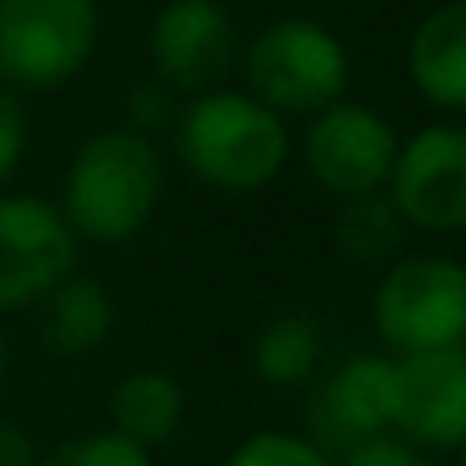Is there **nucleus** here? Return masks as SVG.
<instances>
[{
	"instance_id": "5701e85b",
	"label": "nucleus",
	"mask_w": 466,
	"mask_h": 466,
	"mask_svg": "<svg viewBox=\"0 0 466 466\" xmlns=\"http://www.w3.org/2000/svg\"><path fill=\"white\" fill-rule=\"evenodd\" d=\"M5 380H10V339L0 329V389H5Z\"/></svg>"
},
{
	"instance_id": "20e7f679",
	"label": "nucleus",
	"mask_w": 466,
	"mask_h": 466,
	"mask_svg": "<svg viewBox=\"0 0 466 466\" xmlns=\"http://www.w3.org/2000/svg\"><path fill=\"white\" fill-rule=\"evenodd\" d=\"M101 33L96 0H0V83L51 92L78 78Z\"/></svg>"
},
{
	"instance_id": "412c9836",
	"label": "nucleus",
	"mask_w": 466,
	"mask_h": 466,
	"mask_svg": "<svg viewBox=\"0 0 466 466\" xmlns=\"http://www.w3.org/2000/svg\"><path fill=\"white\" fill-rule=\"evenodd\" d=\"M169 96H174V92H169L165 83H160V87H137V92H133V124H137L133 133L147 137L151 128L169 124Z\"/></svg>"
},
{
	"instance_id": "f257e3e1",
	"label": "nucleus",
	"mask_w": 466,
	"mask_h": 466,
	"mask_svg": "<svg viewBox=\"0 0 466 466\" xmlns=\"http://www.w3.org/2000/svg\"><path fill=\"white\" fill-rule=\"evenodd\" d=\"M165 192V165L151 137L133 128H106L87 137L60 187V215L74 238L92 243H128L147 228Z\"/></svg>"
},
{
	"instance_id": "a211bd4d",
	"label": "nucleus",
	"mask_w": 466,
	"mask_h": 466,
	"mask_svg": "<svg viewBox=\"0 0 466 466\" xmlns=\"http://www.w3.org/2000/svg\"><path fill=\"white\" fill-rule=\"evenodd\" d=\"M224 466H334L307 434H284V430H261L243 439L228 452Z\"/></svg>"
},
{
	"instance_id": "f3484780",
	"label": "nucleus",
	"mask_w": 466,
	"mask_h": 466,
	"mask_svg": "<svg viewBox=\"0 0 466 466\" xmlns=\"http://www.w3.org/2000/svg\"><path fill=\"white\" fill-rule=\"evenodd\" d=\"M37 466H151V452L115 430H96L51 448L46 457H37Z\"/></svg>"
},
{
	"instance_id": "b1692460",
	"label": "nucleus",
	"mask_w": 466,
	"mask_h": 466,
	"mask_svg": "<svg viewBox=\"0 0 466 466\" xmlns=\"http://www.w3.org/2000/svg\"><path fill=\"white\" fill-rule=\"evenodd\" d=\"M461 466H466V443H461Z\"/></svg>"
},
{
	"instance_id": "6e6552de",
	"label": "nucleus",
	"mask_w": 466,
	"mask_h": 466,
	"mask_svg": "<svg viewBox=\"0 0 466 466\" xmlns=\"http://www.w3.org/2000/svg\"><path fill=\"white\" fill-rule=\"evenodd\" d=\"M384 192L407 219V228L461 233L466 228V128L430 124L407 142H398V160Z\"/></svg>"
},
{
	"instance_id": "423d86ee",
	"label": "nucleus",
	"mask_w": 466,
	"mask_h": 466,
	"mask_svg": "<svg viewBox=\"0 0 466 466\" xmlns=\"http://www.w3.org/2000/svg\"><path fill=\"white\" fill-rule=\"evenodd\" d=\"M78 238L60 206L42 197H0V316L46 302L74 275Z\"/></svg>"
},
{
	"instance_id": "4be33fe9",
	"label": "nucleus",
	"mask_w": 466,
	"mask_h": 466,
	"mask_svg": "<svg viewBox=\"0 0 466 466\" xmlns=\"http://www.w3.org/2000/svg\"><path fill=\"white\" fill-rule=\"evenodd\" d=\"M0 466H37L33 439L5 416H0Z\"/></svg>"
},
{
	"instance_id": "2eb2a0df",
	"label": "nucleus",
	"mask_w": 466,
	"mask_h": 466,
	"mask_svg": "<svg viewBox=\"0 0 466 466\" xmlns=\"http://www.w3.org/2000/svg\"><path fill=\"white\" fill-rule=\"evenodd\" d=\"M320 357H325V334L302 311L275 316L257 334V343H252V370L270 389H298V384H307L320 370Z\"/></svg>"
},
{
	"instance_id": "ddd939ff",
	"label": "nucleus",
	"mask_w": 466,
	"mask_h": 466,
	"mask_svg": "<svg viewBox=\"0 0 466 466\" xmlns=\"http://www.w3.org/2000/svg\"><path fill=\"white\" fill-rule=\"evenodd\" d=\"M115 329V302L92 275H69L42 311V343L46 352L78 361L92 357Z\"/></svg>"
},
{
	"instance_id": "4468645a",
	"label": "nucleus",
	"mask_w": 466,
	"mask_h": 466,
	"mask_svg": "<svg viewBox=\"0 0 466 466\" xmlns=\"http://www.w3.org/2000/svg\"><path fill=\"white\" fill-rule=\"evenodd\" d=\"M110 420L115 434L151 452L169 443L183 425V384L169 370H133L110 393Z\"/></svg>"
},
{
	"instance_id": "1a4fd4ad",
	"label": "nucleus",
	"mask_w": 466,
	"mask_h": 466,
	"mask_svg": "<svg viewBox=\"0 0 466 466\" xmlns=\"http://www.w3.org/2000/svg\"><path fill=\"white\" fill-rule=\"evenodd\" d=\"M393 430V357H348L307 402V439L334 461Z\"/></svg>"
},
{
	"instance_id": "7ed1b4c3",
	"label": "nucleus",
	"mask_w": 466,
	"mask_h": 466,
	"mask_svg": "<svg viewBox=\"0 0 466 466\" xmlns=\"http://www.w3.org/2000/svg\"><path fill=\"white\" fill-rule=\"evenodd\" d=\"M248 87L261 106L284 115H320L343 101L348 51L343 42L311 19H279L261 28L243 56Z\"/></svg>"
},
{
	"instance_id": "f03ea898",
	"label": "nucleus",
	"mask_w": 466,
	"mask_h": 466,
	"mask_svg": "<svg viewBox=\"0 0 466 466\" xmlns=\"http://www.w3.org/2000/svg\"><path fill=\"white\" fill-rule=\"evenodd\" d=\"M178 156L206 187L257 192L289 165V128L248 92H206L178 119Z\"/></svg>"
},
{
	"instance_id": "6ab92c4d",
	"label": "nucleus",
	"mask_w": 466,
	"mask_h": 466,
	"mask_svg": "<svg viewBox=\"0 0 466 466\" xmlns=\"http://www.w3.org/2000/svg\"><path fill=\"white\" fill-rule=\"evenodd\" d=\"M24 147H28V115H24L19 96L0 83V183L19 169Z\"/></svg>"
},
{
	"instance_id": "f8f14e48",
	"label": "nucleus",
	"mask_w": 466,
	"mask_h": 466,
	"mask_svg": "<svg viewBox=\"0 0 466 466\" xmlns=\"http://www.w3.org/2000/svg\"><path fill=\"white\" fill-rule=\"evenodd\" d=\"M407 69L430 106L466 110V0H448L416 28Z\"/></svg>"
},
{
	"instance_id": "0eeeda50",
	"label": "nucleus",
	"mask_w": 466,
	"mask_h": 466,
	"mask_svg": "<svg viewBox=\"0 0 466 466\" xmlns=\"http://www.w3.org/2000/svg\"><path fill=\"white\" fill-rule=\"evenodd\" d=\"M302 156H307L311 178L329 197L352 201V197H370L389 187V174L398 160V133L370 106L334 101L329 110L311 119Z\"/></svg>"
},
{
	"instance_id": "9d476101",
	"label": "nucleus",
	"mask_w": 466,
	"mask_h": 466,
	"mask_svg": "<svg viewBox=\"0 0 466 466\" xmlns=\"http://www.w3.org/2000/svg\"><path fill=\"white\" fill-rule=\"evenodd\" d=\"M393 430L420 452L466 443V348L393 357Z\"/></svg>"
},
{
	"instance_id": "dca6fc26",
	"label": "nucleus",
	"mask_w": 466,
	"mask_h": 466,
	"mask_svg": "<svg viewBox=\"0 0 466 466\" xmlns=\"http://www.w3.org/2000/svg\"><path fill=\"white\" fill-rule=\"evenodd\" d=\"M407 238V219L398 215V206L389 201V192H370V197H352L339 210L334 224V243L348 261L357 266H380L389 261Z\"/></svg>"
},
{
	"instance_id": "39448f33",
	"label": "nucleus",
	"mask_w": 466,
	"mask_h": 466,
	"mask_svg": "<svg viewBox=\"0 0 466 466\" xmlns=\"http://www.w3.org/2000/svg\"><path fill=\"white\" fill-rule=\"evenodd\" d=\"M370 316L393 357L466 348V266L448 257H402L384 270Z\"/></svg>"
},
{
	"instance_id": "9b49d317",
	"label": "nucleus",
	"mask_w": 466,
	"mask_h": 466,
	"mask_svg": "<svg viewBox=\"0 0 466 466\" xmlns=\"http://www.w3.org/2000/svg\"><path fill=\"white\" fill-rule=\"evenodd\" d=\"M238 56V33L219 0H169L151 24V60L169 92L206 96Z\"/></svg>"
},
{
	"instance_id": "aec40b11",
	"label": "nucleus",
	"mask_w": 466,
	"mask_h": 466,
	"mask_svg": "<svg viewBox=\"0 0 466 466\" xmlns=\"http://www.w3.org/2000/svg\"><path fill=\"white\" fill-rule=\"evenodd\" d=\"M334 466H434V461H430L416 443L384 434V439H370V443H361V448L343 452Z\"/></svg>"
}]
</instances>
